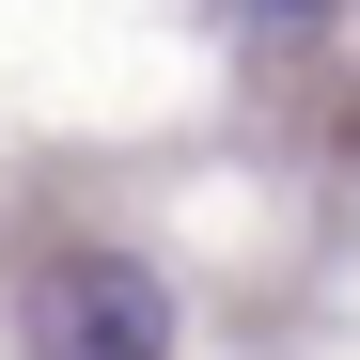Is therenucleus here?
<instances>
[{"instance_id": "obj_1", "label": "nucleus", "mask_w": 360, "mask_h": 360, "mask_svg": "<svg viewBox=\"0 0 360 360\" xmlns=\"http://www.w3.org/2000/svg\"><path fill=\"white\" fill-rule=\"evenodd\" d=\"M32 360H172V297L126 251H63L32 282Z\"/></svg>"}, {"instance_id": "obj_2", "label": "nucleus", "mask_w": 360, "mask_h": 360, "mask_svg": "<svg viewBox=\"0 0 360 360\" xmlns=\"http://www.w3.org/2000/svg\"><path fill=\"white\" fill-rule=\"evenodd\" d=\"M235 16H251V32H314L329 0H235Z\"/></svg>"}]
</instances>
